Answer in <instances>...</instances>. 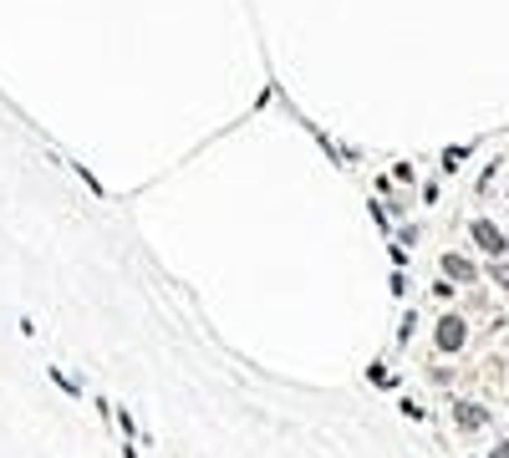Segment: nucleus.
<instances>
[{
    "mask_svg": "<svg viewBox=\"0 0 509 458\" xmlns=\"http://www.w3.org/2000/svg\"><path fill=\"white\" fill-rule=\"evenodd\" d=\"M458 336H463V326L458 321H443V346H458Z\"/></svg>",
    "mask_w": 509,
    "mask_h": 458,
    "instance_id": "f257e3e1",
    "label": "nucleus"
}]
</instances>
